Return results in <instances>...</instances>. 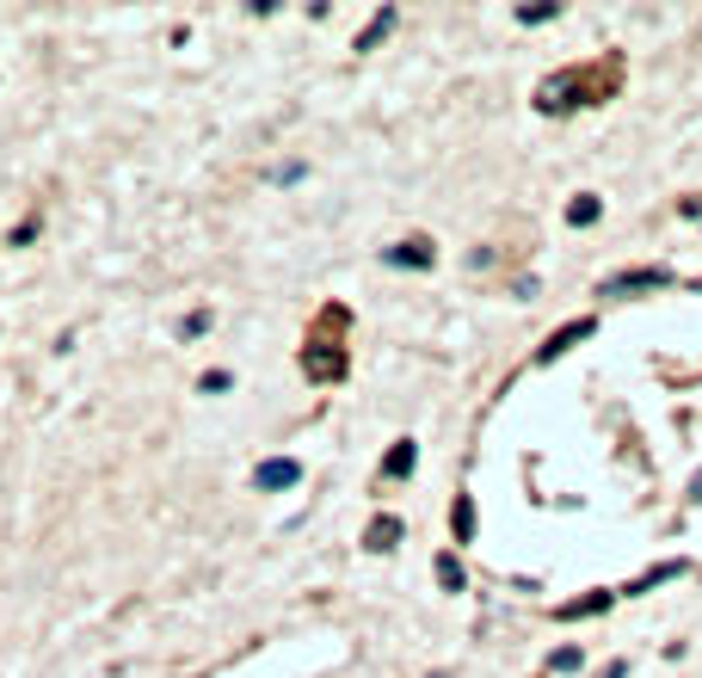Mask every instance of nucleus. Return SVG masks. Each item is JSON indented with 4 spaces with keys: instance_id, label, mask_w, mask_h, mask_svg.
Returning a JSON list of instances; mask_svg holds the SVG:
<instances>
[{
    "instance_id": "f257e3e1",
    "label": "nucleus",
    "mask_w": 702,
    "mask_h": 678,
    "mask_svg": "<svg viewBox=\"0 0 702 678\" xmlns=\"http://www.w3.org/2000/svg\"><path fill=\"white\" fill-rule=\"evenodd\" d=\"M616 75H623L616 56L592 63V68H561V75H548L543 87H536V111L561 118V111H573V105H604V99L616 93Z\"/></svg>"
},
{
    "instance_id": "f03ea898",
    "label": "nucleus",
    "mask_w": 702,
    "mask_h": 678,
    "mask_svg": "<svg viewBox=\"0 0 702 678\" xmlns=\"http://www.w3.org/2000/svg\"><path fill=\"white\" fill-rule=\"evenodd\" d=\"M302 377H309V382H339L345 377V352L309 340V346H302Z\"/></svg>"
},
{
    "instance_id": "7ed1b4c3",
    "label": "nucleus",
    "mask_w": 702,
    "mask_h": 678,
    "mask_svg": "<svg viewBox=\"0 0 702 678\" xmlns=\"http://www.w3.org/2000/svg\"><path fill=\"white\" fill-rule=\"evenodd\" d=\"M297 481H302V463H297V457H266L259 469H253V488H259V493L297 488Z\"/></svg>"
},
{
    "instance_id": "20e7f679",
    "label": "nucleus",
    "mask_w": 702,
    "mask_h": 678,
    "mask_svg": "<svg viewBox=\"0 0 702 678\" xmlns=\"http://www.w3.org/2000/svg\"><path fill=\"white\" fill-rule=\"evenodd\" d=\"M437 259V247L425 235H413V241H401V247H382V266H401V271H425Z\"/></svg>"
},
{
    "instance_id": "39448f33",
    "label": "nucleus",
    "mask_w": 702,
    "mask_h": 678,
    "mask_svg": "<svg viewBox=\"0 0 702 678\" xmlns=\"http://www.w3.org/2000/svg\"><path fill=\"white\" fill-rule=\"evenodd\" d=\"M659 285H671V271L647 266V271H623V278H610L604 297H628V290H659Z\"/></svg>"
},
{
    "instance_id": "423d86ee",
    "label": "nucleus",
    "mask_w": 702,
    "mask_h": 678,
    "mask_svg": "<svg viewBox=\"0 0 702 678\" xmlns=\"http://www.w3.org/2000/svg\"><path fill=\"white\" fill-rule=\"evenodd\" d=\"M586 333H592V321H567L561 333H548V346L536 352V364H555V358H561V352H573L579 340H586Z\"/></svg>"
},
{
    "instance_id": "0eeeda50",
    "label": "nucleus",
    "mask_w": 702,
    "mask_h": 678,
    "mask_svg": "<svg viewBox=\"0 0 702 678\" xmlns=\"http://www.w3.org/2000/svg\"><path fill=\"white\" fill-rule=\"evenodd\" d=\"M394 543H401V519H394V512H382V519H370V531H364V549H394Z\"/></svg>"
},
{
    "instance_id": "6e6552de",
    "label": "nucleus",
    "mask_w": 702,
    "mask_h": 678,
    "mask_svg": "<svg viewBox=\"0 0 702 678\" xmlns=\"http://www.w3.org/2000/svg\"><path fill=\"white\" fill-rule=\"evenodd\" d=\"M413 463H420V444L401 438V444L389 451V457H382V475H389V481H406V475H413Z\"/></svg>"
},
{
    "instance_id": "1a4fd4ad",
    "label": "nucleus",
    "mask_w": 702,
    "mask_h": 678,
    "mask_svg": "<svg viewBox=\"0 0 702 678\" xmlns=\"http://www.w3.org/2000/svg\"><path fill=\"white\" fill-rule=\"evenodd\" d=\"M389 32H394V7H382V13H370V25H364V32L352 37V49L364 56V49H376V44H382Z\"/></svg>"
},
{
    "instance_id": "9d476101",
    "label": "nucleus",
    "mask_w": 702,
    "mask_h": 678,
    "mask_svg": "<svg viewBox=\"0 0 702 678\" xmlns=\"http://www.w3.org/2000/svg\"><path fill=\"white\" fill-rule=\"evenodd\" d=\"M598 210H604V204H598L592 191H579L573 204H567V222H573V229H592V222H598Z\"/></svg>"
},
{
    "instance_id": "9b49d317",
    "label": "nucleus",
    "mask_w": 702,
    "mask_h": 678,
    "mask_svg": "<svg viewBox=\"0 0 702 678\" xmlns=\"http://www.w3.org/2000/svg\"><path fill=\"white\" fill-rule=\"evenodd\" d=\"M450 531H456V543H468V536H475V505H468V493H456V505H450Z\"/></svg>"
},
{
    "instance_id": "f8f14e48",
    "label": "nucleus",
    "mask_w": 702,
    "mask_h": 678,
    "mask_svg": "<svg viewBox=\"0 0 702 678\" xmlns=\"http://www.w3.org/2000/svg\"><path fill=\"white\" fill-rule=\"evenodd\" d=\"M598 611H610V592H592V599H573V604H561L555 616H567V623H573V616H598Z\"/></svg>"
},
{
    "instance_id": "ddd939ff",
    "label": "nucleus",
    "mask_w": 702,
    "mask_h": 678,
    "mask_svg": "<svg viewBox=\"0 0 702 678\" xmlns=\"http://www.w3.org/2000/svg\"><path fill=\"white\" fill-rule=\"evenodd\" d=\"M437 586H444V592H463V562H456V555H437Z\"/></svg>"
},
{
    "instance_id": "4468645a",
    "label": "nucleus",
    "mask_w": 702,
    "mask_h": 678,
    "mask_svg": "<svg viewBox=\"0 0 702 678\" xmlns=\"http://www.w3.org/2000/svg\"><path fill=\"white\" fill-rule=\"evenodd\" d=\"M229 382H234L229 370H203V377H198V389H203V394H222V389H229Z\"/></svg>"
},
{
    "instance_id": "2eb2a0df",
    "label": "nucleus",
    "mask_w": 702,
    "mask_h": 678,
    "mask_svg": "<svg viewBox=\"0 0 702 678\" xmlns=\"http://www.w3.org/2000/svg\"><path fill=\"white\" fill-rule=\"evenodd\" d=\"M561 7H517V25H543V19H555Z\"/></svg>"
},
{
    "instance_id": "dca6fc26",
    "label": "nucleus",
    "mask_w": 702,
    "mask_h": 678,
    "mask_svg": "<svg viewBox=\"0 0 702 678\" xmlns=\"http://www.w3.org/2000/svg\"><path fill=\"white\" fill-rule=\"evenodd\" d=\"M203 327H210V309H198V315H191V321H186V327H179V340H198V333H203Z\"/></svg>"
},
{
    "instance_id": "f3484780",
    "label": "nucleus",
    "mask_w": 702,
    "mask_h": 678,
    "mask_svg": "<svg viewBox=\"0 0 702 678\" xmlns=\"http://www.w3.org/2000/svg\"><path fill=\"white\" fill-rule=\"evenodd\" d=\"M548 666H555V673H573V666H579V647H561V654H555Z\"/></svg>"
},
{
    "instance_id": "a211bd4d",
    "label": "nucleus",
    "mask_w": 702,
    "mask_h": 678,
    "mask_svg": "<svg viewBox=\"0 0 702 678\" xmlns=\"http://www.w3.org/2000/svg\"><path fill=\"white\" fill-rule=\"evenodd\" d=\"M432 678H450V673H432Z\"/></svg>"
}]
</instances>
